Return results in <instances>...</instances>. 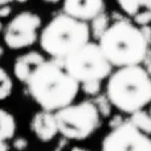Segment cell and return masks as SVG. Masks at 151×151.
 Masks as SVG:
<instances>
[{
  "label": "cell",
  "instance_id": "cell-1",
  "mask_svg": "<svg viewBox=\"0 0 151 151\" xmlns=\"http://www.w3.org/2000/svg\"><path fill=\"white\" fill-rule=\"evenodd\" d=\"M25 83L35 102L49 111L73 104L81 88V83L65 69L63 58L45 60L37 65Z\"/></svg>",
  "mask_w": 151,
  "mask_h": 151
},
{
  "label": "cell",
  "instance_id": "cell-2",
  "mask_svg": "<svg viewBox=\"0 0 151 151\" xmlns=\"http://www.w3.org/2000/svg\"><path fill=\"white\" fill-rule=\"evenodd\" d=\"M106 96L111 105L125 114L141 110L151 104V76L138 65L121 66L109 76Z\"/></svg>",
  "mask_w": 151,
  "mask_h": 151
},
{
  "label": "cell",
  "instance_id": "cell-3",
  "mask_svg": "<svg viewBox=\"0 0 151 151\" xmlns=\"http://www.w3.org/2000/svg\"><path fill=\"white\" fill-rule=\"evenodd\" d=\"M98 44L113 66L138 65L147 58L150 42L141 27L121 19L110 24Z\"/></svg>",
  "mask_w": 151,
  "mask_h": 151
},
{
  "label": "cell",
  "instance_id": "cell-4",
  "mask_svg": "<svg viewBox=\"0 0 151 151\" xmlns=\"http://www.w3.org/2000/svg\"><path fill=\"white\" fill-rule=\"evenodd\" d=\"M90 25L65 12L53 17L40 35V45L53 58H65L90 41Z\"/></svg>",
  "mask_w": 151,
  "mask_h": 151
},
{
  "label": "cell",
  "instance_id": "cell-5",
  "mask_svg": "<svg viewBox=\"0 0 151 151\" xmlns=\"http://www.w3.org/2000/svg\"><path fill=\"white\" fill-rule=\"evenodd\" d=\"M64 66L80 83L109 78L113 68L98 42L88 41L64 58Z\"/></svg>",
  "mask_w": 151,
  "mask_h": 151
},
{
  "label": "cell",
  "instance_id": "cell-6",
  "mask_svg": "<svg viewBox=\"0 0 151 151\" xmlns=\"http://www.w3.org/2000/svg\"><path fill=\"white\" fill-rule=\"evenodd\" d=\"M55 113L58 131L66 139L83 141L90 137L99 125L101 113L97 105L90 101H83L76 105L70 104Z\"/></svg>",
  "mask_w": 151,
  "mask_h": 151
},
{
  "label": "cell",
  "instance_id": "cell-7",
  "mask_svg": "<svg viewBox=\"0 0 151 151\" xmlns=\"http://www.w3.org/2000/svg\"><path fill=\"white\" fill-rule=\"evenodd\" d=\"M101 147L106 151H151V138L129 119L111 129Z\"/></svg>",
  "mask_w": 151,
  "mask_h": 151
},
{
  "label": "cell",
  "instance_id": "cell-8",
  "mask_svg": "<svg viewBox=\"0 0 151 151\" xmlns=\"http://www.w3.org/2000/svg\"><path fill=\"white\" fill-rule=\"evenodd\" d=\"M41 19L36 13L25 11L16 15L4 31V42L9 49L17 50L33 45L37 40V31Z\"/></svg>",
  "mask_w": 151,
  "mask_h": 151
},
{
  "label": "cell",
  "instance_id": "cell-9",
  "mask_svg": "<svg viewBox=\"0 0 151 151\" xmlns=\"http://www.w3.org/2000/svg\"><path fill=\"white\" fill-rule=\"evenodd\" d=\"M64 12L82 21H91L105 11V0H64Z\"/></svg>",
  "mask_w": 151,
  "mask_h": 151
},
{
  "label": "cell",
  "instance_id": "cell-10",
  "mask_svg": "<svg viewBox=\"0 0 151 151\" xmlns=\"http://www.w3.org/2000/svg\"><path fill=\"white\" fill-rule=\"evenodd\" d=\"M31 129L41 142H49L57 135L58 123L55 111L44 110L36 113L31 121Z\"/></svg>",
  "mask_w": 151,
  "mask_h": 151
},
{
  "label": "cell",
  "instance_id": "cell-11",
  "mask_svg": "<svg viewBox=\"0 0 151 151\" xmlns=\"http://www.w3.org/2000/svg\"><path fill=\"white\" fill-rule=\"evenodd\" d=\"M45 61V57L39 52H28L25 55L16 58L13 65V73L15 77L21 82H27L31 73L35 70L37 65Z\"/></svg>",
  "mask_w": 151,
  "mask_h": 151
},
{
  "label": "cell",
  "instance_id": "cell-12",
  "mask_svg": "<svg viewBox=\"0 0 151 151\" xmlns=\"http://www.w3.org/2000/svg\"><path fill=\"white\" fill-rule=\"evenodd\" d=\"M16 131V121L11 113L0 107V142L13 138Z\"/></svg>",
  "mask_w": 151,
  "mask_h": 151
},
{
  "label": "cell",
  "instance_id": "cell-13",
  "mask_svg": "<svg viewBox=\"0 0 151 151\" xmlns=\"http://www.w3.org/2000/svg\"><path fill=\"white\" fill-rule=\"evenodd\" d=\"M130 121L138 129H141L143 133L151 135V114L150 113L145 111L143 109L137 110V111L130 114Z\"/></svg>",
  "mask_w": 151,
  "mask_h": 151
},
{
  "label": "cell",
  "instance_id": "cell-14",
  "mask_svg": "<svg viewBox=\"0 0 151 151\" xmlns=\"http://www.w3.org/2000/svg\"><path fill=\"white\" fill-rule=\"evenodd\" d=\"M109 25H110L109 17H107V15L105 12H102V13H99L98 16H96V17L91 20V24H90V32H91L94 39L99 40V37L106 32V29L109 28Z\"/></svg>",
  "mask_w": 151,
  "mask_h": 151
},
{
  "label": "cell",
  "instance_id": "cell-15",
  "mask_svg": "<svg viewBox=\"0 0 151 151\" xmlns=\"http://www.w3.org/2000/svg\"><path fill=\"white\" fill-rule=\"evenodd\" d=\"M13 89V82L11 80L9 74L4 70L3 68H0V101L8 98L12 93Z\"/></svg>",
  "mask_w": 151,
  "mask_h": 151
},
{
  "label": "cell",
  "instance_id": "cell-16",
  "mask_svg": "<svg viewBox=\"0 0 151 151\" xmlns=\"http://www.w3.org/2000/svg\"><path fill=\"white\" fill-rule=\"evenodd\" d=\"M117 3L123 12L127 13L129 16H133V17L142 8L141 0H117Z\"/></svg>",
  "mask_w": 151,
  "mask_h": 151
},
{
  "label": "cell",
  "instance_id": "cell-17",
  "mask_svg": "<svg viewBox=\"0 0 151 151\" xmlns=\"http://www.w3.org/2000/svg\"><path fill=\"white\" fill-rule=\"evenodd\" d=\"M81 89L88 96H97L101 90V81H86L81 83Z\"/></svg>",
  "mask_w": 151,
  "mask_h": 151
},
{
  "label": "cell",
  "instance_id": "cell-18",
  "mask_svg": "<svg viewBox=\"0 0 151 151\" xmlns=\"http://www.w3.org/2000/svg\"><path fill=\"white\" fill-rule=\"evenodd\" d=\"M96 105H97V107H98L99 113H101L104 117H109L110 115V106H113V105H111V102L109 101L107 96L106 97H98Z\"/></svg>",
  "mask_w": 151,
  "mask_h": 151
},
{
  "label": "cell",
  "instance_id": "cell-19",
  "mask_svg": "<svg viewBox=\"0 0 151 151\" xmlns=\"http://www.w3.org/2000/svg\"><path fill=\"white\" fill-rule=\"evenodd\" d=\"M134 23H135L137 25H139V27L150 24L151 23V11L150 9L139 11V12L134 16Z\"/></svg>",
  "mask_w": 151,
  "mask_h": 151
},
{
  "label": "cell",
  "instance_id": "cell-20",
  "mask_svg": "<svg viewBox=\"0 0 151 151\" xmlns=\"http://www.w3.org/2000/svg\"><path fill=\"white\" fill-rule=\"evenodd\" d=\"M27 146H28V142H27L25 138H16L13 141V147L16 150H24L27 149Z\"/></svg>",
  "mask_w": 151,
  "mask_h": 151
},
{
  "label": "cell",
  "instance_id": "cell-21",
  "mask_svg": "<svg viewBox=\"0 0 151 151\" xmlns=\"http://www.w3.org/2000/svg\"><path fill=\"white\" fill-rule=\"evenodd\" d=\"M121 123H123L122 117H121V115H115V117H113L111 119H110L109 126H110L111 129H114V127H117V126H119Z\"/></svg>",
  "mask_w": 151,
  "mask_h": 151
},
{
  "label": "cell",
  "instance_id": "cell-22",
  "mask_svg": "<svg viewBox=\"0 0 151 151\" xmlns=\"http://www.w3.org/2000/svg\"><path fill=\"white\" fill-rule=\"evenodd\" d=\"M141 29H142V32H143V35H145V37H146V40L150 42V45H151V27L149 25V24H147V25H142Z\"/></svg>",
  "mask_w": 151,
  "mask_h": 151
},
{
  "label": "cell",
  "instance_id": "cell-23",
  "mask_svg": "<svg viewBox=\"0 0 151 151\" xmlns=\"http://www.w3.org/2000/svg\"><path fill=\"white\" fill-rule=\"evenodd\" d=\"M11 13V7L8 4H4L0 7V17H8Z\"/></svg>",
  "mask_w": 151,
  "mask_h": 151
},
{
  "label": "cell",
  "instance_id": "cell-24",
  "mask_svg": "<svg viewBox=\"0 0 151 151\" xmlns=\"http://www.w3.org/2000/svg\"><path fill=\"white\" fill-rule=\"evenodd\" d=\"M141 5L146 9H150L151 11V0H141Z\"/></svg>",
  "mask_w": 151,
  "mask_h": 151
},
{
  "label": "cell",
  "instance_id": "cell-25",
  "mask_svg": "<svg viewBox=\"0 0 151 151\" xmlns=\"http://www.w3.org/2000/svg\"><path fill=\"white\" fill-rule=\"evenodd\" d=\"M5 150H9V145L7 143V141L0 142V151H5Z\"/></svg>",
  "mask_w": 151,
  "mask_h": 151
},
{
  "label": "cell",
  "instance_id": "cell-26",
  "mask_svg": "<svg viewBox=\"0 0 151 151\" xmlns=\"http://www.w3.org/2000/svg\"><path fill=\"white\" fill-rule=\"evenodd\" d=\"M7 3H9V1H8V0H0V7L4 5V4H7Z\"/></svg>",
  "mask_w": 151,
  "mask_h": 151
},
{
  "label": "cell",
  "instance_id": "cell-27",
  "mask_svg": "<svg viewBox=\"0 0 151 151\" xmlns=\"http://www.w3.org/2000/svg\"><path fill=\"white\" fill-rule=\"evenodd\" d=\"M44 1H47V3H58L60 0H44Z\"/></svg>",
  "mask_w": 151,
  "mask_h": 151
},
{
  "label": "cell",
  "instance_id": "cell-28",
  "mask_svg": "<svg viewBox=\"0 0 151 151\" xmlns=\"http://www.w3.org/2000/svg\"><path fill=\"white\" fill-rule=\"evenodd\" d=\"M3 53H4V49H3V48H1V45H0V57H1V56H3Z\"/></svg>",
  "mask_w": 151,
  "mask_h": 151
},
{
  "label": "cell",
  "instance_id": "cell-29",
  "mask_svg": "<svg viewBox=\"0 0 151 151\" xmlns=\"http://www.w3.org/2000/svg\"><path fill=\"white\" fill-rule=\"evenodd\" d=\"M147 70H149V73L151 76V64H149V66H147Z\"/></svg>",
  "mask_w": 151,
  "mask_h": 151
},
{
  "label": "cell",
  "instance_id": "cell-30",
  "mask_svg": "<svg viewBox=\"0 0 151 151\" xmlns=\"http://www.w3.org/2000/svg\"><path fill=\"white\" fill-rule=\"evenodd\" d=\"M16 1H19V3H25V1H28V0H16Z\"/></svg>",
  "mask_w": 151,
  "mask_h": 151
},
{
  "label": "cell",
  "instance_id": "cell-31",
  "mask_svg": "<svg viewBox=\"0 0 151 151\" xmlns=\"http://www.w3.org/2000/svg\"><path fill=\"white\" fill-rule=\"evenodd\" d=\"M3 29V24H1V21H0V31Z\"/></svg>",
  "mask_w": 151,
  "mask_h": 151
},
{
  "label": "cell",
  "instance_id": "cell-32",
  "mask_svg": "<svg viewBox=\"0 0 151 151\" xmlns=\"http://www.w3.org/2000/svg\"><path fill=\"white\" fill-rule=\"evenodd\" d=\"M150 114H151V104H150Z\"/></svg>",
  "mask_w": 151,
  "mask_h": 151
},
{
  "label": "cell",
  "instance_id": "cell-33",
  "mask_svg": "<svg viewBox=\"0 0 151 151\" xmlns=\"http://www.w3.org/2000/svg\"><path fill=\"white\" fill-rule=\"evenodd\" d=\"M8 1H9V3H11V1H13V0H8Z\"/></svg>",
  "mask_w": 151,
  "mask_h": 151
}]
</instances>
